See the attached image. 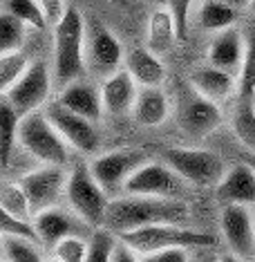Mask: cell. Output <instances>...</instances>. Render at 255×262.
<instances>
[{
    "label": "cell",
    "mask_w": 255,
    "mask_h": 262,
    "mask_svg": "<svg viewBox=\"0 0 255 262\" xmlns=\"http://www.w3.org/2000/svg\"><path fill=\"white\" fill-rule=\"evenodd\" d=\"M191 208L181 198H155V195H126L112 200L105 213V224L117 235L152 224H188Z\"/></svg>",
    "instance_id": "1"
},
{
    "label": "cell",
    "mask_w": 255,
    "mask_h": 262,
    "mask_svg": "<svg viewBox=\"0 0 255 262\" xmlns=\"http://www.w3.org/2000/svg\"><path fill=\"white\" fill-rule=\"evenodd\" d=\"M54 27V81L65 88L85 70V25L81 11L67 7Z\"/></svg>",
    "instance_id": "2"
},
{
    "label": "cell",
    "mask_w": 255,
    "mask_h": 262,
    "mask_svg": "<svg viewBox=\"0 0 255 262\" xmlns=\"http://www.w3.org/2000/svg\"><path fill=\"white\" fill-rule=\"evenodd\" d=\"M119 237L141 255L159 251V249H208L215 244V237L211 233L191 229L188 224H152L144 226V229L128 231Z\"/></svg>",
    "instance_id": "3"
},
{
    "label": "cell",
    "mask_w": 255,
    "mask_h": 262,
    "mask_svg": "<svg viewBox=\"0 0 255 262\" xmlns=\"http://www.w3.org/2000/svg\"><path fill=\"white\" fill-rule=\"evenodd\" d=\"M65 198H67L72 211L83 222L92 229L105 224V213H108V193L101 188V184L94 180L90 164H76L67 177L65 186Z\"/></svg>",
    "instance_id": "4"
},
{
    "label": "cell",
    "mask_w": 255,
    "mask_h": 262,
    "mask_svg": "<svg viewBox=\"0 0 255 262\" xmlns=\"http://www.w3.org/2000/svg\"><path fill=\"white\" fill-rule=\"evenodd\" d=\"M18 144L43 164L65 166L67 162V141L54 128V123L43 112H29L20 117Z\"/></svg>",
    "instance_id": "5"
},
{
    "label": "cell",
    "mask_w": 255,
    "mask_h": 262,
    "mask_svg": "<svg viewBox=\"0 0 255 262\" xmlns=\"http://www.w3.org/2000/svg\"><path fill=\"white\" fill-rule=\"evenodd\" d=\"M164 157L166 164L183 182L193 184V186H217L226 172L222 157H217L211 150H201V148H170V150H166Z\"/></svg>",
    "instance_id": "6"
},
{
    "label": "cell",
    "mask_w": 255,
    "mask_h": 262,
    "mask_svg": "<svg viewBox=\"0 0 255 262\" xmlns=\"http://www.w3.org/2000/svg\"><path fill=\"white\" fill-rule=\"evenodd\" d=\"M144 164H146V155L141 150L121 148V150H112L97 157L90 164V170L94 180L101 184V188L108 195H112L126 188V182L130 180V175Z\"/></svg>",
    "instance_id": "7"
},
{
    "label": "cell",
    "mask_w": 255,
    "mask_h": 262,
    "mask_svg": "<svg viewBox=\"0 0 255 262\" xmlns=\"http://www.w3.org/2000/svg\"><path fill=\"white\" fill-rule=\"evenodd\" d=\"M50 92H52L50 70H47L43 61H34L27 65L22 76L7 92V99L16 108V112L20 117H25L29 112H36L40 105H45V101L50 99Z\"/></svg>",
    "instance_id": "8"
},
{
    "label": "cell",
    "mask_w": 255,
    "mask_h": 262,
    "mask_svg": "<svg viewBox=\"0 0 255 262\" xmlns=\"http://www.w3.org/2000/svg\"><path fill=\"white\" fill-rule=\"evenodd\" d=\"M67 177H69V172H65L63 166L43 164L38 170L27 172L18 184L27 193L29 204H32V211L38 213V211H43V208L56 206L58 198L65 193Z\"/></svg>",
    "instance_id": "9"
},
{
    "label": "cell",
    "mask_w": 255,
    "mask_h": 262,
    "mask_svg": "<svg viewBox=\"0 0 255 262\" xmlns=\"http://www.w3.org/2000/svg\"><path fill=\"white\" fill-rule=\"evenodd\" d=\"M47 119L54 123V128L72 148L81 152H97L99 148V133L94 128V121L67 110L61 101L47 105Z\"/></svg>",
    "instance_id": "10"
},
{
    "label": "cell",
    "mask_w": 255,
    "mask_h": 262,
    "mask_svg": "<svg viewBox=\"0 0 255 262\" xmlns=\"http://www.w3.org/2000/svg\"><path fill=\"white\" fill-rule=\"evenodd\" d=\"M181 177L168 164H144L130 175L123 193L155 195V198H179Z\"/></svg>",
    "instance_id": "11"
},
{
    "label": "cell",
    "mask_w": 255,
    "mask_h": 262,
    "mask_svg": "<svg viewBox=\"0 0 255 262\" xmlns=\"http://www.w3.org/2000/svg\"><path fill=\"white\" fill-rule=\"evenodd\" d=\"M219 229H222L228 251L242 255L246 260L255 258V222L248 206L224 204L222 217H219Z\"/></svg>",
    "instance_id": "12"
},
{
    "label": "cell",
    "mask_w": 255,
    "mask_h": 262,
    "mask_svg": "<svg viewBox=\"0 0 255 262\" xmlns=\"http://www.w3.org/2000/svg\"><path fill=\"white\" fill-rule=\"evenodd\" d=\"M222 110H219V103L211 99H204L195 92L193 99H188L181 108L179 115V123L183 128V133L193 139H204L211 133L222 126Z\"/></svg>",
    "instance_id": "13"
},
{
    "label": "cell",
    "mask_w": 255,
    "mask_h": 262,
    "mask_svg": "<svg viewBox=\"0 0 255 262\" xmlns=\"http://www.w3.org/2000/svg\"><path fill=\"white\" fill-rule=\"evenodd\" d=\"M85 50H87V58H90L92 70L99 76L108 79L110 74L119 72V65L123 63V47L108 27L103 25L94 27Z\"/></svg>",
    "instance_id": "14"
},
{
    "label": "cell",
    "mask_w": 255,
    "mask_h": 262,
    "mask_svg": "<svg viewBox=\"0 0 255 262\" xmlns=\"http://www.w3.org/2000/svg\"><path fill=\"white\" fill-rule=\"evenodd\" d=\"M215 190L222 204L255 206V170L246 162L230 166Z\"/></svg>",
    "instance_id": "15"
},
{
    "label": "cell",
    "mask_w": 255,
    "mask_h": 262,
    "mask_svg": "<svg viewBox=\"0 0 255 262\" xmlns=\"http://www.w3.org/2000/svg\"><path fill=\"white\" fill-rule=\"evenodd\" d=\"M246 52V36L235 27H226L217 32L208 47V63L230 74H240L242 61Z\"/></svg>",
    "instance_id": "16"
},
{
    "label": "cell",
    "mask_w": 255,
    "mask_h": 262,
    "mask_svg": "<svg viewBox=\"0 0 255 262\" xmlns=\"http://www.w3.org/2000/svg\"><path fill=\"white\" fill-rule=\"evenodd\" d=\"M191 85L193 90L204 99H211L215 103L230 99L237 92V79L235 74L226 72V70H219L215 65H206L199 68L191 74Z\"/></svg>",
    "instance_id": "17"
},
{
    "label": "cell",
    "mask_w": 255,
    "mask_h": 262,
    "mask_svg": "<svg viewBox=\"0 0 255 262\" xmlns=\"http://www.w3.org/2000/svg\"><path fill=\"white\" fill-rule=\"evenodd\" d=\"M137 94V81L130 76L128 70H119V72L110 74L101 88L103 110H108L110 115H126L134 108Z\"/></svg>",
    "instance_id": "18"
},
{
    "label": "cell",
    "mask_w": 255,
    "mask_h": 262,
    "mask_svg": "<svg viewBox=\"0 0 255 262\" xmlns=\"http://www.w3.org/2000/svg\"><path fill=\"white\" fill-rule=\"evenodd\" d=\"M34 229H36L38 242L45 247L54 249L63 237L67 235H76V222L67 215L65 211H61L58 206H50L43 211L34 213Z\"/></svg>",
    "instance_id": "19"
},
{
    "label": "cell",
    "mask_w": 255,
    "mask_h": 262,
    "mask_svg": "<svg viewBox=\"0 0 255 262\" xmlns=\"http://www.w3.org/2000/svg\"><path fill=\"white\" fill-rule=\"evenodd\" d=\"M126 70L141 88H159L166 81L161 56L152 54L150 50H141V47L130 50L126 56Z\"/></svg>",
    "instance_id": "20"
},
{
    "label": "cell",
    "mask_w": 255,
    "mask_h": 262,
    "mask_svg": "<svg viewBox=\"0 0 255 262\" xmlns=\"http://www.w3.org/2000/svg\"><path fill=\"white\" fill-rule=\"evenodd\" d=\"M58 101H61L67 110L90 119V121H97L101 117V110H103L101 92H97L92 85H85V83H69L61 92Z\"/></svg>",
    "instance_id": "21"
},
{
    "label": "cell",
    "mask_w": 255,
    "mask_h": 262,
    "mask_svg": "<svg viewBox=\"0 0 255 262\" xmlns=\"http://www.w3.org/2000/svg\"><path fill=\"white\" fill-rule=\"evenodd\" d=\"M170 112V105H168V97L164 94L161 88H144L139 94H137V101H134V108H132V115L134 119L141 123V126H161L166 121Z\"/></svg>",
    "instance_id": "22"
},
{
    "label": "cell",
    "mask_w": 255,
    "mask_h": 262,
    "mask_svg": "<svg viewBox=\"0 0 255 262\" xmlns=\"http://www.w3.org/2000/svg\"><path fill=\"white\" fill-rule=\"evenodd\" d=\"M179 40L177 36V25H175V16L168 7L166 9H157L150 16L148 23V50L152 54L161 56L166 52L173 50V45Z\"/></svg>",
    "instance_id": "23"
},
{
    "label": "cell",
    "mask_w": 255,
    "mask_h": 262,
    "mask_svg": "<svg viewBox=\"0 0 255 262\" xmlns=\"http://www.w3.org/2000/svg\"><path fill=\"white\" fill-rule=\"evenodd\" d=\"M18 126L20 115L7 97H0V168H7L11 162V152L18 141Z\"/></svg>",
    "instance_id": "24"
},
{
    "label": "cell",
    "mask_w": 255,
    "mask_h": 262,
    "mask_svg": "<svg viewBox=\"0 0 255 262\" xmlns=\"http://www.w3.org/2000/svg\"><path fill=\"white\" fill-rule=\"evenodd\" d=\"M230 126L235 139L246 148V152H255V105L251 99H242L235 105Z\"/></svg>",
    "instance_id": "25"
},
{
    "label": "cell",
    "mask_w": 255,
    "mask_h": 262,
    "mask_svg": "<svg viewBox=\"0 0 255 262\" xmlns=\"http://www.w3.org/2000/svg\"><path fill=\"white\" fill-rule=\"evenodd\" d=\"M237 20V9L222 0H206L199 9V25L208 32H222L233 27Z\"/></svg>",
    "instance_id": "26"
},
{
    "label": "cell",
    "mask_w": 255,
    "mask_h": 262,
    "mask_svg": "<svg viewBox=\"0 0 255 262\" xmlns=\"http://www.w3.org/2000/svg\"><path fill=\"white\" fill-rule=\"evenodd\" d=\"M25 23H20L9 11L0 14V56L20 52L22 43H25Z\"/></svg>",
    "instance_id": "27"
},
{
    "label": "cell",
    "mask_w": 255,
    "mask_h": 262,
    "mask_svg": "<svg viewBox=\"0 0 255 262\" xmlns=\"http://www.w3.org/2000/svg\"><path fill=\"white\" fill-rule=\"evenodd\" d=\"M119 242V235L110 231L108 226H99L87 242V255L85 262H112V253Z\"/></svg>",
    "instance_id": "28"
},
{
    "label": "cell",
    "mask_w": 255,
    "mask_h": 262,
    "mask_svg": "<svg viewBox=\"0 0 255 262\" xmlns=\"http://www.w3.org/2000/svg\"><path fill=\"white\" fill-rule=\"evenodd\" d=\"M237 92L242 99H251L255 92V25L246 34V52L242 70L237 74Z\"/></svg>",
    "instance_id": "29"
},
{
    "label": "cell",
    "mask_w": 255,
    "mask_h": 262,
    "mask_svg": "<svg viewBox=\"0 0 255 262\" xmlns=\"http://www.w3.org/2000/svg\"><path fill=\"white\" fill-rule=\"evenodd\" d=\"M0 206L7 208V211L14 213V215L25 217V220H27L29 215H34L27 193L22 190L20 184H14V182L0 184Z\"/></svg>",
    "instance_id": "30"
},
{
    "label": "cell",
    "mask_w": 255,
    "mask_h": 262,
    "mask_svg": "<svg viewBox=\"0 0 255 262\" xmlns=\"http://www.w3.org/2000/svg\"><path fill=\"white\" fill-rule=\"evenodd\" d=\"M5 11L14 14L20 23L34 29H45L47 18L40 9L38 0H5Z\"/></svg>",
    "instance_id": "31"
},
{
    "label": "cell",
    "mask_w": 255,
    "mask_h": 262,
    "mask_svg": "<svg viewBox=\"0 0 255 262\" xmlns=\"http://www.w3.org/2000/svg\"><path fill=\"white\" fill-rule=\"evenodd\" d=\"M27 65H29V61L22 52H11V54L0 56V97L7 94L11 88H14V83L22 76Z\"/></svg>",
    "instance_id": "32"
},
{
    "label": "cell",
    "mask_w": 255,
    "mask_h": 262,
    "mask_svg": "<svg viewBox=\"0 0 255 262\" xmlns=\"http://www.w3.org/2000/svg\"><path fill=\"white\" fill-rule=\"evenodd\" d=\"M5 260L7 262H45L38 251V242L27 237H5Z\"/></svg>",
    "instance_id": "33"
},
{
    "label": "cell",
    "mask_w": 255,
    "mask_h": 262,
    "mask_svg": "<svg viewBox=\"0 0 255 262\" xmlns=\"http://www.w3.org/2000/svg\"><path fill=\"white\" fill-rule=\"evenodd\" d=\"M0 233L5 237H27V240L38 242L34 222L14 215V213H9L7 208H3V206H0Z\"/></svg>",
    "instance_id": "34"
},
{
    "label": "cell",
    "mask_w": 255,
    "mask_h": 262,
    "mask_svg": "<svg viewBox=\"0 0 255 262\" xmlns=\"http://www.w3.org/2000/svg\"><path fill=\"white\" fill-rule=\"evenodd\" d=\"M54 255L63 262H85L87 242L79 235H67L54 247Z\"/></svg>",
    "instance_id": "35"
},
{
    "label": "cell",
    "mask_w": 255,
    "mask_h": 262,
    "mask_svg": "<svg viewBox=\"0 0 255 262\" xmlns=\"http://www.w3.org/2000/svg\"><path fill=\"white\" fill-rule=\"evenodd\" d=\"M191 5H193V0H168V9L173 11V16H175L177 36H179V40L186 38L188 14H191Z\"/></svg>",
    "instance_id": "36"
},
{
    "label": "cell",
    "mask_w": 255,
    "mask_h": 262,
    "mask_svg": "<svg viewBox=\"0 0 255 262\" xmlns=\"http://www.w3.org/2000/svg\"><path fill=\"white\" fill-rule=\"evenodd\" d=\"M188 251H191V249H181V247L159 249V251L141 255V262H191Z\"/></svg>",
    "instance_id": "37"
},
{
    "label": "cell",
    "mask_w": 255,
    "mask_h": 262,
    "mask_svg": "<svg viewBox=\"0 0 255 262\" xmlns=\"http://www.w3.org/2000/svg\"><path fill=\"white\" fill-rule=\"evenodd\" d=\"M38 5H40V9H43L47 23H52V25H56L65 16V11H67L63 0H38Z\"/></svg>",
    "instance_id": "38"
},
{
    "label": "cell",
    "mask_w": 255,
    "mask_h": 262,
    "mask_svg": "<svg viewBox=\"0 0 255 262\" xmlns=\"http://www.w3.org/2000/svg\"><path fill=\"white\" fill-rule=\"evenodd\" d=\"M112 262H141V258H139V253L130 247V244H126L121 237H119V242L114 247V253H112Z\"/></svg>",
    "instance_id": "39"
},
{
    "label": "cell",
    "mask_w": 255,
    "mask_h": 262,
    "mask_svg": "<svg viewBox=\"0 0 255 262\" xmlns=\"http://www.w3.org/2000/svg\"><path fill=\"white\" fill-rule=\"evenodd\" d=\"M219 262H248L246 258H242V255H237V253H233V251H226V253H222L217 258Z\"/></svg>",
    "instance_id": "40"
},
{
    "label": "cell",
    "mask_w": 255,
    "mask_h": 262,
    "mask_svg": "<svg viewBox=\"0 0 255 262\" xmlns=\"http://www.w3.org/2000/svg\"><path fill=\"white\" fill-rule=\"evenodd\" d=\"M222 3L230 5V7H235V9H242V7H248V5H251V0H222Z\"/></svg>",
    "instance_id": "41"
},
{
    "label": "cell",
    "mask_w": 255,
    "mask_h": 262,
    "mask_svg": "<svg viewBox=\"0 0 255 262\" xmlns=\"http://www.w3.org/2000/svg\"><path fill=\"white\" fill-rule=\"evenodd\" d=\"M244 162L251 166V168L255 170V152H246V157H244Z\"/></svg>",
    "instance_id": "42"
},
{
    "label": "cell",
    "mask_w": 255,
    "mask_h": 262,
    "mask_svg": "<svg viewBox=\"0 0 255 262\" xmlns=\"http://www.w3.org/2000/svg\"><path fill=\"white\" fill-rule=\"evenodd\" d=\"M3 258H5V235L0 233V262H3Z\"/></svg>",
    "instance_id": "43"
},
{
    "label": "cell",
    "mask_w": 255,
    "mask_h": 262,
    "mask_svg": "<svg viewBox=\"0 0 255 262\" xmlns=\"http://www.w3.org/2000/svg\"><path fill=\"white\" fill-rule=\"evenodd\" d=\"M199 262H219V260L215 258V255H204V258H201Z\"/></svg>",
    "instance_id": "44"
},
{
    "label": "cell",
    "mask_w": 255,
    "mask_h": 262,
    "mask_svg": "<svg viewBox=\"0 0 255 262\" xmlns=\"http://www.w3.org/2000/svg\"><path fill=\"white\" fill-rule=\"evenodd\" d=\"M45 262H63V260H58L56 255H54V258H50V260H45Z\"/></svg>",
    "instance_id": "45"
},
{
    "label": "cell",
    "mask_w": 255,
    "mask_h": 262,
    "mask_svg": "<svg viewBox=\"0 0 255 262\" xmlns=\"http://www.w3.org/2000/svg\"><path fill=\"white\" fill-rule=\"evenodd\" d=\"M251 101H253V105H255V92H253V97H251Z\"/></svg>",
    "instance_id": "46"
},
{
    "label": "cell",
    "mask_w": 255,
    "mask_h": 262,
    "mask_svg": "<svg viewBox=\"0 0 255 262\" xmlns=\"http://www.w3.org/2000/svg\"><path fill=\"white\" fill-rule=\"evenodd\" d=\"M251 7H253V9H255V0H251Z\"/></svg>",
    "instance_id": "47"
},
{
    "label": "cell",
    "mask_w": 255,
    "mask_h": 262,
    "mask_svg": "<svg viewBox=\"0 0 255 262\" xmlns=\"http://www.w3.org/2000/svg\"><path fill=\"white\" fill-rule=\"evenodd\" d=\"M119 3H128V0H119Z\"/></svg>",
    "instance_id": "48"
},
{
    "label": "cell",
    "mask_w": 255,
    "mask_h": 262,
    "mask_svg": "<svg viewBox=\"0 0 255 262\" xmlns=\"http://www.w3.org/2000/svg\"><path fill=\"white\" fill-rule=\"evenodd\" d=\"M253 222H255V215H253Z\"/></svg>",
    "instance_id": "49"
},
{
    "label": "cell",
    "mask_w": 255,
    "mask_h": 262,
    "mask_svg": "<svg viewBox=\"0 0 255 262\" xmlns=\"http://www.w3.org/2000/svg\"><path fill=\"white\" fill-rule=\"evenodd\" d=\"M5 262H7V260H5Z\"/></svg>",
    "instance_id": "50"
},
{
    "label": "cell",
    "mask_w": 255,
    "mask_h": 262,
    "mask_svg": "<svg viewBox=\"0 0 255 262\" xmlns=\"http://www.w3.org/2000/svg\"><path fill=\"white\" fill-rule=\"evenodd\" d=\"M253 262H255V260H253Z\"/></svg>",
    "instance_id": "51"
}]
</instances>
